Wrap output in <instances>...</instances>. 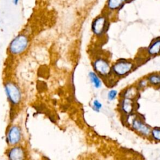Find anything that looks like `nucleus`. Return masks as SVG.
Wrapping results in <instances>:
<instances>
[{"label":"nucleus","mask_w":160,"mask_h":160,"mask_svg":"<svg viewBox=\"0 0 160 160\" xmlns=\"http://www.w3.org/2000/svg\"><path fill=\"white\" fill-rule=\"evenodd\" d=\"M21 128L17 125H12L7 131L6 142L11 146L18 145L21 141Z\"/></svg>","instance_id":"6"},{"label":"nucleus","mask_w":160,"mask_h":160,"mask_svg":"<svg viewBox=\"0 0 160 160\" xmlns=\"http://www.w3.org/2000/svg\"><path fill=\"white\" fill-rule=\"evenodd\" d=\"M4 91L10 104L16 106L21 101V93L19 87L13 82L8 81L4 84Z\"/></svg>","instance_id":"3"},{"label":"nucleus","mask_w":160,"mask_h":160,"mask_svg":"<svg viewBox=\"0 0 160 160\" xmlns=\"http://www.w3.org/2000/svg\"><path fill=\"white\" fill-rule=\"evenodd\" d=\"M7 156L9 159L21 160L25 158V151L20 146H12L8 151Z\"/></svg>","instance_id":"9"},{"label":"nucleus","mask_w":160,"mask_h":160,"mask_svg":"<svg viewBox=\"0 0 160 160\" xmlns=\"http://www.w3.org/2000/svg\"><path fill=\"white\" fill-rule=\"evenodd\" d=\"M134 102L132 99L124 98L121 102V109L126 114H131L134 109Z\"/></svg>","instance_id":"10"},{"label":"nucleus","mask_w":160,"mask_h":160,"mask_svg":"<svg viewBox=\"0 0 160 160\" xmlns=\"http://www.w3.org/2000/svg\"><path fill=\"white\" fill-rule=\"evenodd\" d=\"M148 52L151 56H156L160 54V38L152 41L148 49Z\"/></svg>","instance_id":"11"},{"label":"nucleus","mask_w":160,"mask_h":160,"mask_svg":"<svg viewBox=\"0 0 160 160\" xmlns=\"http://www.w3.org/2000/svg\"><path fill=\"white\" fill-rule=\"evenodd\" d=\"M109 25V16L103 12L94 18L91 22V31L96 36H102L108 31Z\"/></svg>","instance_id":"1"},{"label":"nucleus","mask_w":160,"mask_h":160,"mask_svg":"<svg viewBox=\"0 0 160 160\" xmlns=\"http://www.w3.org/2000/svg\"><path fill=\"white\" fill-rule=\"evenodd\" d=\"M92 109H93L95 111H97V112H99V111H100V109H101L102 108V104H101L98 99H94V100L92 101Z\"/></svg>","instance_id":"16"},{"label":"nucleus","mask_w":160,"mask_h":160,"mask_svg":"<svg viewBox=\"0 0 160 160\" xmlns=\"http://www.w3.org/2000/svg\"><path fill=\"white\" fill-rule=\"evenodd\" d=\"M126 4L124 0H106L104 12L109 14L119 12Z\"/></svg>","instance_id":"8"},{"label":"nucleus","mask_w":160,"mask_h":160,"mask_svg":"<svg viewBox=\"0 0 160 160\" xmlns=\"http://www.w3.org/2000/svg\"><path fill=\"white\" fill-rule=\"evenodd\" d=\"M118 91L116 89H111L108 93V98L110 101H112L116 99Z\"/></svg>","instance_id":"17"},{"label":"nucleus","mask_w":160,"mask_h":160,"mask_svg":"<svg viewBox=\"0 0 160 160\" xmlns=\"http://www.w3.org/2000/svg\"><path fill=\"white\" fill-rule=\"evenodd\" d=\"M89 79L92 83V84L93 85V86L96 88H100L102 86V81L101 79H100V78L99 77L98 74H97L96 72H93V71H91L89 73Z\"/></svg>","instance_id":"12"},{"label":"nucleus","mask_w":160,"mask_h":160,"mask_svg":"<svg viewBox=\"0 0 160 160\" xmlns=\"http://www.w3.org/2000/svg\"><path fill=\"white\" fill-rule=\"evenodd\" d=\"M134 64L128 60H119L112 66V71L118 76H124L129 73L133 69Z\"/></svg>","instance_id":"5"},{"label":"nucleus","mask_w":160,"mask_h":160,"mask_svg":"<svg viewBox=\"0 0 160 160\" xmlns=\"http://www.w3.org/2000/svg\"><path fill=\"white\" fill-rule=\"evenodd\" d=\"M137 95V89L134 87H131L126 90L123 93L122 96L124 98H128L130 99H134Z\"/></svg>","instance_id":"14"},{"label":"nucleus","mask_w":160,"mask_h":160,"mask_svg":"<svg viewBox=\"0 0 160 160\" xmlns=\"http://www.w3.org/2000/svg\"><path fill=\"white\" fill-rule=\"evenodd\" d=\"M128 123L131 126L132 128L144 136H149L151 134V128L145 124L141 119L138 118L134 114H128Z\"/></svg>","instance_id":"4"},{"label":"nucleus","mask_w":160,"mask_h":160,"mask_svg":"<svg viewBox=\"0 0 160 160\" xmlns=\"http://www.w3.org/2000/svg\"><path fill=\"white\" fill-rule=\"evenodd\" d=\"M148 82L152 86H160V74H152L147 78Z\"/></svg>","instance_id":"13"},{"label":"nucleus","mask_w":160,"mask_h":160,"mask_svg":"<svg viewBox=\"0 0 160 160\" xmlns=\"http://www.w3.org/2000/svg\"><path fill=\"white\" fill-rule=\"evenodd\" d=\"M19 1H20V0H12V3H13L14 5L17 6V5L19 4Z\"/></svg>","instance_id":"19"},{"label":"nucleus","mask_w":160,"mask_h":160,"mask_svg":"<svg viewBox=\"0 0 160 160\" xmlns=\"http://www.w3.org/2000/svg\"><path fill=\"white\" fill-rule=\"evenodd\" d=\"M147 83H148V81L147 80H141L139 83V87L140 88H144L145 87L146 85H147Z\"/></svg>","instance_id":"18"},{"label":"nucleus","mask_w":160,"mask_h":160,"mask_svg":"<svg viewBox=\"0 0 160 160\" xmlns=\"http://www.w3.org/2000/svg\"><path fill=\"white\" fill-rule=\"evenodd\" d=\"M93 68L98 74L104 77L109 75L112 71V68L108 61L101 58L94 60L93 62Z\"/></svg>","instance_id":"7"},{"label":"nucleus","mask_w":160,"mask_h":160,"mask_svg":"<svg viewBox=\"0 0 160 160\" xmlns=\"http://www.w3.org/2000/svg\"><path fill=\"white\" fill-rule=\"evenodd\" d=\"M152 139L160 141V128H154L151 131V134Z\"/></svg>","instance_id":"15"},{"label":"nucleus","mask_w":160,"mask_h":160,"mask_svg":"<svg viewBox=\"0 0 160 160\" xmlns=\"http://www.w3.org/2000/svg\"><path fill=\"white\" fill-rule=\"evenodd\" d=\"M29 40L27 35L21 33L17 35L9 43V51L12 55H19L28 47Z\"/></svg>","instance_id":"2"}]
</instances>
